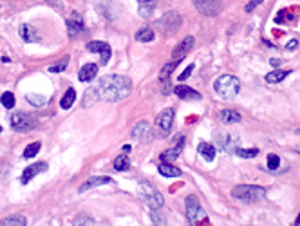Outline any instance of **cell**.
<instances>
[{"label": "cell", "instance_id": "cell-1", "mask_svg": "<svg viewBox=\"0 0 300 226\" xmlns=\"http://www.w3.org/2000/svg\"><path fill=\"white\" fill-rule=\"evenodd\" d=\"M96 89H98L100 99L116 103V101H121V99H125L130 94V91H132V82H130L128 76L109 74V76L101 78Z\"/></svg>", "mask_w": 300, "mask_h": 226}, {"label": "cell", "instance_id": "cell-2", "mask_svg": "<svg viewBox=\"0 0 300 226\" xmlns=\"http://www.w3.org/2000/svg\"><path fill=\"white\" fill-rule=\"evenodd\" d=\"M213 91H215V94L219 98L232 99L239 94L240 83H239V80L235 76H232V74H222V76H219L215 82H213Z\"/></svg>", "mask_w": 300, "mask_h": 226}, {"label": "cell", "instance_id": "cell-3", "mask_svg": "<svg viewBox=\"0 0 300 226\" xmlns=\"http://www.w3.org/2000/svg\"><path fill=\"white\" fill-rule=\"evenodd\" d=\"M232 197L239 199L242 203H259L266 197V188L257 185H239L232 190Z\"/></svg>", "mask_w": 300, "mask_h": 226}, {"label": "cell", "instance_id": "cell-4", "mask_svg": "<svg viewBox=\"0 0 300 226\" xmlns=\"http://www.w3.org/2000/svg\"><path fill=\"white\" fill-rule=\"evenodd\" d=\"M139 188H141V197H143V201L147 203V206H149L150 210H161L163 208L165 199H163L161 192H159L152 183L143 181L141 185H139Z\"/></svg>", "mask_w": 300, "mask_h": 226}, {"label": "cell", "instance_id": "cell-5", "mask_svg": "<svg viewBox=\"0 0 300 226\" xmlns=\"http://www.w3.org/2000/svg\"><path fill=\"white\" fill-rule=\"evenodd\" d=\"M181 24H183V20H181V15H179V13L168 11L157 20L156 26H157V29H161L163 33L174 34L179 28H181Z\"/></svg>", "mask_w": 300, "mask_h": 226}, {"label": "cell", "instance_id": "cell-6", "mask_svg": "<svg viewBox=\"0 0 300 226\" xmlns=\"http://www.w3.org/2000/svg\"><path fill=\"white\" fill-rule=\"evenodd\" d=\"M11 127L17 132H28V130H33L36 127V120L31 114H28V112L18 110V112H15L11 116Z\"/></svg>", "mask_w": 300, "mask_h": 226}, {"label": "cell", "instance_id": "cell-7", "mask_svg": "<svg viewBox=\"0 0 300 226\" xmlns=\"http://www.w3.org/2000/svg\"><path fill=\"white\" fill-rule=\"evenodd\" d=\"M213 138H215V143L224 152H234L239 147V136H235L234 132H221V130H217L213 134Z\"/></svg>", "mask_w": 300, "mask_h": 226}, {"label": "cell", "instance_id": "cell-8", "mask_svg": "<svg viewBox=\"0 0 300 226\" xmlns=\"http://www.w3.org/2000/svg\"><path fill=\"white\" fill-rule=\"evenodd\" d=\"M194 6L206 17H217L222 9V0H194Z\"/></svg>", "mask_w": 300, "mask_h": 226}, {"label": "cell", "instance_id": "cell-9", "mask_svg": "<svg viewBox=\"0 0 300 226\" xmlns=\"http://www.w3.org/2000/svg\"><path fill=\"white\" fill-rule=\"evenodd\" d=\"M132 138L139 143H149L154 138V130L149 122H139L136 123V127L132 129Z\"/></svg>", "mask_w": 300, "mask_h": 226}, {"label": "cell", "instance_id": "cell-10", "mask_svg": "<svg viewBox=\"0 0 300 226\" xmlns=\"http://www.w3.org/2000/svg\"><path fill=\"white\" fill-rule=\"evenodd\" d=\"M184 204H186V219H188L190 223H195L199 217H203V215H205V212H203V206H201V203H199V199L195 197L194 194L186 197Z\"/></svg>", "mask_w": 300, "mask_h": 226}, {"label": "cell", "instance_id": "cell-11", "mask_svg": "<svg viewBox=\"0 0 300 226\" xmlns=\"http://www.w3.org/2000/svg\"><path fill=\"white\" fill-rule=\"evenodd\" d=\"M87 51H90V53H100L101 64H103V65L109 64V60H111V56H112L111 45L105 44V42H100V40H92V42H89V44H87Z\"/></svg>", "mask_w": 300, "mask_h": 226}, {"label": "cell", "instance_id": "cell-12", "mask_svg": "<svg viewBox=\"0 0 300 226\" xmlns=\"http://www.w3.org/2000/svg\"><path fill=\"white\" fill-rule=\"evenodd\" d=\"M49 168V165L45 163V161H38V163H33V165H29L26 170L22 172V177H20V183L22 185H28L33 177H36L38 174H42V172H45Z\"/></svg>", "mask_w": 300, "mask_h": 226}, {"label": "cell", "instance_id": "cell-13", "mask_svg": "<svg viewBox=\"0 0 300 226\" xmlns=\"http://www.w3.org/2000/svg\"><path fill=\"white\" fill-rule=\"evenodd\" d=\"M65 26H67V31H69V36H71V38H74V36L80 33H84V29H85L84 18H82L80 13H72L71 17L67 18Z\"/></svg>", "mask_w": 300, "mask_h": 226}, {"label": "cell", "instance_id": "cell-14", "mask_svg": "<svg viewBox=\"0 0 300 226\" xmlns=\"http://www.w3.org/2000/svg\"><path fill=\"white\" fill-rule=\"evenodd\" d=\"M172 125H174V109L168 107V109H165L161 114L157 116V127L161 129L165 134H168L172 130Z\"/></svg>", "mask_w": 300, "mask_h": 226}, {"label": "cell", "instance_id": "cell-15", "mask_svg": "<svg viewBox=\"0 0 300 226\" xmlns=\"http://www.w3.org/2000/svg\"><path fill=\"white\" fill-rule=\"evenodd\" d=\"M192 49H194V36H186V38L172 51V58L174 60H183L184 56L188 55Z\"/></svg>", "mask_w": 300, "mask_h": 226}, {"label": "cell", "instance_id": "cell-16", "mask_svg": "<svg viewBox=\"0 0 300 226\" xmlns=\"http://www.w3.org/2000/svg\"><path fill=\"white\" fill-rule=\"evenodd\" d=\"M174 93L178 96L179 99H184V101H199L201 99V94L197 91H194L192 87H186V85H178L174 89Z\"/></svg>", "mask_w": 300, "mask_h": 226}, {"label": "cell", "instance_id": "cell-17", "mask_svg": "<svg viewBox=\"0 0 300 226\" xmlns=\"http://www.w3.org/2000/svg\"><path fill=\"white\" fill-rule=\"evenodd\" d=\"M183 147H184V138H179V141L176 145H174L172 149L165 150L159 158H161L163 163H168V161H176L181 156V152H183Z\"/></svg>", "mask_w": 300, "mask_h": 226}, {"label": "cell", "instance_id": "cell-18", "mask_svg": "<svg viewBox=\"0 0 300 226\" xmlns=\"http://www.w3.org/2000/svg\"><path fill=\"white\" fill-rule=\"evenodd\" d=\"M112 183V177H107V176H92L89 177L87 181L78 188V192H87L90 188H96V187H101V185H109Z\"/></svg>", "mask_w": 300, "mask_h": 226}, {"label": "cell", "instance_id": "cell-19", "mask_svg": "<svg viewBox=\"0 0 300 226\" xmlns=\"http://www.w3.org/2000/svg\"><path fill=\"white\" fill-rule=\"evenodd\" d=\"M96 74H98V65H96V64H85V65L80 69L78 78H80V82L89 83L94 80Z\"/></svg>", "mask_w": 300, "mask_h": 226}, {"label": "cell", "instance_id": "cell-20", "mask_svg": "<svg viewBox=\"0 0 300 226\" xmlns=\"http://www.w3.org/2000/svg\"><path fill=\"white\" fill-rule=\"evenodd\" d=\"M18 34H20V38L24 40V42H38L40 36L38 33H36V29L33 28V26H29V24H22L20 28H18Z\"/></svg>", "mask_w": 300, "mask_h": 226}, {"label": "cell", "instance_id": "cell-21", "mask_svg": "<svg viewBox=\"0 0 300 226\" xmlns=\"http://www.w3.org/2000/svg\"><path fill=\"white\" fill-rule=\"evenodd\" d=\"M197 150H199V154L203 156V160L208 161V163L215 160L217 149L211 143H205V141H203V143H199V149H197Z\"/></svg>", "mask_w": 300, "mask_h": 226}, {"label": "cell", "instance_id": "cell-22", "mask_svg": "<svg viewBox=\"0 0 300 226\" xmlns=\"http://www.w3.org/2000/svg\"><path fill=\"white\" fill-rule=\"evenodd\" d=\"M219 120L222 123H239L240 122V114L237 110H232V109H224L219 112Z\"/></svg>", "mask_w": 300, "mask_h": 226}, {"label": "cell", "instance_id": "cell-23", "mask_svg": "<svg viewBox=\"0 0 300 226\" xmlns=\"http://www.w3.org/2000/svg\"><path fill=\"white\" fill-rule=\"evenodd\" d=\"M74 101H76V91L74 89H67L65 91V94L61 96V99H60V107L63 110H67V109H71L72 105H74Z\"/></svg>", "mask_w": 300, "mask_h": 226}, {"label": "cell", "instance_id": "cell-24", "mask_svg": "<svg viewBox=\"0 0 300 226\" xmlns=\"http://www.w3.org/2000/svg\"><path fill=\"white\" fill-rule=\"evenodd\" d=\"M157 172L165 177H179L181 176V170H179L178 166L168 165V163H161V165L157 166Z\"/></svg>", "mask_w": 300, "mask_h": 226}, {"label": "cell", "instance_id": "cell-25", "mask_svg": "<svg viewBox=\"0 0 300 226\" xmlns=\"http://www.w3.org/2000/svg\"><path fill=\"white\" fill-rule=\"evenodd\" d=\"M28 221L24 215H9V217H4L0 221V226H26Z\"/></svg>", "mask_w": 300, "mask_h": 226}, {"label": "cell", "instance_id": "cell-26", "mask_svg": "<svg viewBox=\"0 0 300 226\" xmlns=\"http://www.w3.org/2000/svg\"><path fill=\"white\" fill-rule=\"evenodd\" d=\"M154 38H156V34H154V31L150 28L139 29L138 33H136V40H138V42H143V44H149V42H152Z\"/></svg>", "mask_w": 300, "mask_h": 226}, {"label": "cell", "instance_id": "cell-27", "mask_svg": "<svg viewBox=\"0 0 300 226\" xmlns=\"http://www.w3.org/2000/svg\"><path fill=\"white\" fill-rule=\"evenodd\" d=\"M286 76H289V71H282V69H278V71L268 72V74H266V82L268 83H278V82H282Z\"/></svg>", "mask_w": 300, "mask_h": 226}, {"label": "cell", "instance_id": "cell-28", "mask_svg": "<svg viewBox=\"0 0 300 226\" xmlns=\"http://www.w3.org/2000/svg\"><path fill=\"white\" fill-rule=\"evenodd\" d=\"M114 168H116L118 172H125L130 168V161H128V158L125 152H123L121 156H118L116 160H114Z\"/></svg>", "mask_w": 300, "mask_h": 226}, {"label": "cell", "instance_id": "cell-29", "mask_svg": "<svg viewBox=\"0 0 300 226\" xmlns=\"http://www.w3.org/2000/svg\"><path fill=\"white\" fill-rule=\"evenodd\" d=\"M154 9H156V2H145V4L139 6L138 13L141 18H150L152 17V13H154Z\"/></svg>", "mask_w": 300, "mask_h": 226}, {"label": "cell", "instance_id": "cell-30", "mask_svg": "<svg viewBox=\"0 0 300 226\" xmlns=\"http://www.w3.org/2000/svg\"><path fill=\"white\" fill-rule=\"evenodd\" d=\"M100 99V94H98V89H87L85 91V98H84V107H90V105Z\"/></svg>", "mask_w": 300, "mask_h": 226}, {"label": "cell", "instance_id": "cell-31", "mask_svg": "<svg viewBox=\"0 0 300 226\" xmlns=\"http://www.w3.org/2000/svg\"><path fill=\"white\" fill-rule=\"evenodd\" d=\"M179 62H181V60H174V62H170V64H167V65L163 67L161 72H159V78H161L163 82L170 78V74H172V72H174V69H176V67L179 65Z\"/></svg>", "mask_w": 300, "mask_h": 226}, {"label": "cell", "instance_id": "cell-32", "mask_svg": "<svg viewBox=\"0 0 300 226\" xmlns=\"http://www.w3.org/2000/svg\"><path fill=\"white\" fill-rule=\"evenodd\" d=\"M69 56H63L61 60H58L56 64H53V65H49V72H63L67 69V65H69Z\"/></svg>", "mask_w": 300, "mask_h": 226}, {"label": "cell", "instance_id": "cell-33", "mask_svg": "<svg viewBox=\"0 0 300 226\" xmlns=\"http://www.w3.org/2000/svg\"><path fill=\"white\" fill-rule=\"evenodd\" d=\"M234 154H237L239 158H244V160H250V158H255L259 154V149H240V147H237L234 150Z\"/></svg>", "mask_w": 300, "mask_h": 226}, {"label": "cell", "instance_id": "cell-34", "mask_svg": "<svg viewBox=\"0 0 300 226\" xmlns=\"http://www.w3.org/2000/svg\"><path fill=\"white\" fill-rule=\"evenodd\" d=\"M40 147H42V143H40V141H34V143H31L28 149L24 150V158H26V160H31V158H34V156L40 152Z\"/></svg>", "mask_w": 300, "mask_h": 226}, {"label": "cell", "instance_id": "cell-35", "mask_svg": "<svg viewBox=\"0 0 300 226\" xmlns=\"http://www.w3.org/2000/svg\"><path fill=\"white\" fill-rule=\"evenodd\" d=\"M0 101H2V105L6 109H13L15 107V96H13V93H4L0 96Z\"/></svg>", "mask_w": 300, "mask_h": 226}, {"label": "cell", "instance_id": "cell-36", "mask_svg": "<svg viewBox=\"0 0 300 226\" xmlns=\"http://www.w3.org/2000/svg\"><path fill=\"white\" fill-rule=\"evenodd\" d=\"M28 101L29 103L36 105V107H44L47 99H45L44 96H38V94H28Z\"/></svg>", "mask_w": 300, "mask_h": 226}, {"label": "cell", "instance_id": "cell-37", "mask_svg": "<svg viewBox=\"0 0 300 226\" xmlns=\"http://www.w3.org/2000/svg\"><path fill=\"white\" fill-rule=\"evenodd\" d=\"M278 166H280V158H278L277 154L268 156V168H270V170H277Z\"/></svg>", "mask_w": 300, "mask_h": 226}, {"label": "cell", "instance_id": "cell-38", "mask_svg": "<svg viewBox=\"0 0 300 226\" xmlns=\"http://www.w3.org/2000/svg\"><path fill=\"white\" fill-rule=\"evenodd\" d=\"M72 225H94V219L87 217V215H78L76 219L72 221Z\"/></svg>", "mask_w": 300, "mask_h": 226}, {"label": "cell", "instance_id": "cell-39", "mask_svg": "<svg viewBox=\"0 0 300 226\" xmlns=\"http://www.w3.org/2000/svg\"><path fill=\"white\" fill-rule=\"evenodd\" d=\"M192 72H194V64H190V65L186 67V69H184L181 74H179V82H184V80H188Z\"/></svg>", "mask_w": 300, "mask_h": 226}, {"label": "cell", "instance_id": "cell-40", "mask_svg": "<svg viewBox=\"0 0 300 226\" xmlns=\"http://www.w3.org/2000/svg\"><path fill=\"white\" fill-rule=\"evenodd\" d=\"M261 2H262V0H250V2H248V6H246V13L253 11V9H255V7L259 6Z\"/></svg>", "mask_w": 300, "mask_h": 226}, {"label": "cell", "instance_id": "cell-41", "mask_svg": "<svg viewBox=\"0 0 300 226\" xmlns=\"http://www.w3.org/2000/svg\"><path fill=\"white\" fill-rule=\"evenodd\" d=\"M297 47H299V42H297V40H289L288 45H286V49L288 51H295Z\"/></svg>", "mask_w": 300, "mask_h": 226}, {"label": "cell", "instance_id": "cell-42", "mask_svg": "<svg viewBox=\"0 0 300 226\" xmlns=\"http://www.w3.org/2000/svg\"><path fill=\"white\" fill-rule=\"evenodd\" d=\"M270 64H271V65H273V67H280V64H282V62L278 60V58H273V60H271V62H270Z\"/></svg>", "mask_w": 300, "mask_h": 226}, {"label": "cell", "instance_id": "cell-43", "mask_svg": "<svg viewBox=\"0 0 300 226\" xmlns=\"http://www.w3.org/2000/svg\"><path fill=\"white\" fill-rule=\"evenodd\" d=\"M123 152L128 154V152H130V145H125V147H123Z\"/></svg>", "mask_w": 300, "mask_h": 226}, {"label": "cell", "instance_id": "cell-44", "mask_svg": "<svg viewBox=\"0 0 300 226\" xmlns=\"http://www.w3.org/2000/svg\"><path fill=\"white\" fill-rule=\"evenodd\" d=\"M138 2H141V4H145V2H156V0H138Z\"/></svg>", "mask_w": 300, "mask_h": 226}, {"label": "cell", "instance_id": "cell-45", "mask_svg": "<svg viewBox=\"0 0 300 226\" xmlns=\"http://www.w3.org/2000/svg\"><path fill=\"white\" fill-rule=\"evenodd\" d=\"M295 225H300V214H299V217H297V221H295Z\"/></svg>", "mask_w": 300, "mask_h": 226}, {"label": "cell", "instance_id": "cell-46", "mask_svg": "<svg viewBox=\"0 0 300 226\" xmlns=\"http://www.w3.org/2000/svg\"><path fill=\"white\" fill-rule=\"evenodd\" d=\"M297 152H299V154H300V145H299V147H297Z\"/></svg>", "mask_w": 300, "mask_h": 226}, {"label": "cell", "instance_id": "cell-47", "mask_svg": "<svg viewBox=\"0 0 300 226\" xmlns=\"http://www.w3.org/2000/svg\"><path fill=\"white\" fill-rule=\"evenodd\" d=\"M0 132H2V127H0Z\"/></svg>", "mask_w": 300, "mask_h": 226}]
</instances>
